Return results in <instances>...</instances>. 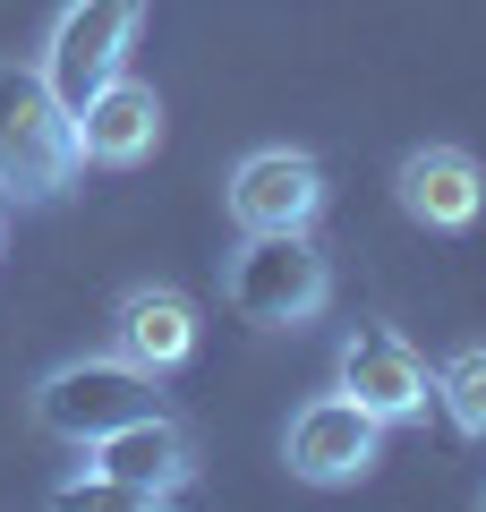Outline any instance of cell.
<instances>
[{
  "mask_svg": "<svg viewBox=\"0 0 486 512\" xmlns=\"http://www.w3.org/2000/svg\"><path fill=\"white\" fill-rule=\"evenodd\" d=\"M77 128L69 103L35 60H0V197L9 205H52L77 180Z\"/></svg>",
  "mask_w": 486,
  "mask_h": 512,
  "instance_id": "cell-1",
  "label": "cell"
},
{
  "mask_svg": "<svg viewBox=\"0 0 486 512\" xmlns=\"http://www.w3.org/2000/svg\"><path fill=\"white\" fill-rule=\"evenodd\" d=\"M197 478V444L171 410H145V419L111 427V436L86 444V478L60 487V504H128V512H154L171 495H188Z\"/></svg>",
  "mask_w": 486,
  "mask_h": 512,
  "instance_id": "cell-2",
  "label": "cell"
},
{
  "mask_svg": "<svg viewBox=\"0 0 486 512\" xmlns=\"http://www.w3.org/2000/svg\"><path fill=\"white\" fill-rule=\"evenodd\" d=\"M324 299H333V265L307 231H248L231 256V308L265 333L316 325Z\"/></svg>",
  "mask_w": 486,
  "mask_h": 512,
  "instance_id": "cell-3",
  "label": "cell"
},
{
  "mask_svg": "<svg viewBox=\"0 0 486 512\" xmlns=\"http://www.w3.org/2000/svg\"><path fill=\"white\" fill-rule=\"evenodd\" d=\"M154 384H162V376H145L137 359H120V350H103V359H69V367H52V376L35 384V427L86 453L94 436H111V427L162 410Z\"/></svg>",
  "mask_w": 486,
  "mask_h": 512,
  "instance_id": "cell-4",
  "label": "cell"
},
{
  "mask_svg": "<svg viewBox=\"0 0 486 512\" xmlns=\"http://www.w3.org/2000/svg\"><path fill=\"white\" fill-rule=\"evenodd\" d=\"M137 26H145V0H69V9L52 18V43H43L35 69L52 77V94L77 111L94 86H103V77L128 69V52H137Z\"/></svg>",
  "mask_w": 486,
  "mask_h": 512,
  "instance_id": "cell-5",
  "label": "cell"
},
{
  "mask_svg": "<svg viewBox=\"0 0 486 512\" xmlns=\"http://www.w3.org/2000/svg\"><path fill=\"white\" fill-rule=\"evenodd\" d=\"M282 461H290V478H307V487H359V478L384 461V419H367L342 384H333V393H316V402L290 410Z\"/></svg>",
  "mask_w": 486,
  "mask_h": 512,
  "instance_id": "cell-6",
  "label": "cell"
},
{
  "mask_svg": "<svg viewBox=\"0 0 486 512\" xmlns=\"http://www.w3.org/2000/svg\"><path fill=\"white\" fill-rule=\"evenodd\" d=\"M333 384H342L367 419H384V427H418V419H427V402H435L427 359H418V350L401 342L393 325H359V333H342Z\"/></svg>",
  "mask_w": 486,
  "mask_h": 512,
  "instance_id": "cell-7",
  "label": "cell"
},
{
  "mask_svg": "<svg viewBox=\"0 0 486 512\" xmlns=\"http://www.w3.org/2000/svg\"><path fill=\"white\" fill-rule=\"evenodd\" d=\"M324 214V163L299 146H256L231 171V222L239 231H316Z\"/></svg>",
  "mask_w": 486,
  "mask_h": 512,
  "instance_id": "cell-8",
  "label": "cell"
},
{
  "mask_svg": "<svg viewBox=\"0 0 486 512\" xmlns=\"http://www.w3.org/2000/svg\"><path fill=\"white\" fill-rule=\"evenodd\" d=\"M77 128V163H103V171H137L145 154L162 146V94L145 86V77H103V86L86 94V103L69 111Z\"/></svg>",
  "mask_w": 486,
  "mask_h": 512,
  "instance_id": "cell-9",
  "label": "cell"
},
{
  "mask_svg": "<svg viewBox=\"0 0 486 512\" xmlns=\"http://www.w3.org/2000/svg\"><path fill=\"white\" fill-rule=\"evenodd\" d=\"M393 197L418 231H469L486 214V171L461 146H410L401 171H393Z\"/></svg>",
  "mask_w": 486,
  "mask_h": 512,
  "instance_id": "cell-10",
  "label": "cell"
},
{
  "mask_svg": "<svg viewBox=\"0 0 486 512\" xmlns=\"http://www.w3.org/2000/svg\"><path fill=\"white\" fill-rule=\"evenodd\" d=\"M111 350L137 359L145 376L188 367V350H197V308H188V291H171V282H137V291H120V308H111Z\"/></svg>",
  "mask_w": 486,
  "mask_h": 512,
  "instance_id": "cell-11",
  "label": "cell"
},
{
  "mask_svg": "<svg viewBox=\"0 0 486 512\" xmlns=\"http://www.w3.org/2000/svg\"><path fill=\"white\" fill-rule=\"evenodd\" d=\"M435 402H444V419L461 427L469 444H486V342L452 350V359L435 367Z\"/></svg>",
  "mask_w": 486,
  "mask_h": 512,
  "instance_id": "cell-12",
  "label": "cell"
}]
</instances>
